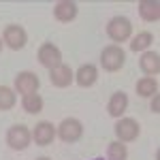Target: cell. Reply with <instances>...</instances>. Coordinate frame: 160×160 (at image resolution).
<instances>
[{
	"mask_svg": "<svg viewBox=\"0 0 160 160\" xmlns=\"http://www.w3.org/2000/svg\"><path fill=\"white\" fill-rule=\"evenodd\" d=\"M126 64V51L122 49V45H107L100 51V66L107 73H118Z\"/></svg>",
	"mask_w": 160,
	"mask_h": 160,
	"instance_id": "cell-1",
	"label": "cell"
},
{
	"mask_svg": "<svg viewBox=\"0 0 160 160\" xmlns=\"http://www.w3.org/2000/svg\"><path fill=\"white\" fill-rule=\"evenodd\" d=\"M107 37L113 41V45H122L124 41L132 37V24L128 17L124 15H115L111 17L109 24H107Z\"/></svg>",
	"mask_w": 160,
	"mask_h": 160,
	"instance_id": "cell-2",
	"label": "cell"
},
{
	"mask_svg": "<svg viewBox=\"0 0 160 160\" xmlns=\"http://www.w3.org/2000/svg\"><path fill=\"white\" fill-rule=\"evenodd\" d=\"M30 141H32V130H30L26 124H13L11 128L7 130V143H9V148L15 149V152L28 149Z\"/></svg>",
	"mask_w": 160,
	"mask_h": 160,
	"instance_id": "cell-3",
	"label": "cell"
},
{
	"mask_svg": "<svg viewBox=\"0 0 160 160\" xmlns=\"http://www.w3.org/2000/svg\"><path fill=\"white\" fill-rule=\"evenodd\" d=\"M2 43H4L9 49L19 51V49L26 47L28 34H26V30L19 24H9V26H4V30H2Z\"/></svg>",
	"mask_w": 160,
	"mask_h": 160,
	"instance_id": "cell-4",
	"label": "cell"
},
{
	"mask_svg": "<svg viewBox=\"0 0 160 160\" xmlns=\"http://www.w3.org/2000/svg\"><path fill=\"white\" fill-rule=\"evenodd\" d=\"M56 135L60 137V141H64V143H77L83 137V124L77 118H66V120L60 122Z\"/></svg>",
	"mask_w": 160,
	"mask_h": 160,
	"instance_id": "cell-5",
	"label": "cell"
},
{
	"mask_svg": "<svg viewBox=\"0 0 160 160\" xmlns=\"http://www.w3.org/2000/svg\"><path fill=\"white\" fill-rule=\"evenodd\" d=\"M37 60L41 62V66H45V68H56V66H60L64 64L62 62V51L58 45H53V43H43L37 51Z\"/></svg>",
	"mask_w": 160,
	"mask_h": 160,
	"instance_id": "cell-6",
	"label": "cell"
},
{
	"mask_svg": "<svg viewBox=\"0 0 160 160\" xmlns=\"http://www.w3.org/2000/svg\"><path fill=\"white\" fill-rule=\"evenodd\" d=\"M113 130H115L118 141H122V143H130V141H135L137 137L141 135V126L132 118H120Z\"/></svg>",
	"mask_w": 160,
	"mask_h": 160,
	"instance_id": "cell-7",
	"label": "cell"
},
{
	"mask_svg": "<svg viewBox=\"0 0 160 160\" xmlns=\"http://www.w3.org/2000/svg\"><path fill=\"white\" fill-rule=\"evenodd\" d=\"M38 86H41V79L32 71H22V73H17V77H15V92H19L22 96L32 94V92H38Z\"/></svg>",
	"mask_w": 160,
	"mask_h": 160,
	"instance_id": "cell-8",
	"label": "cell"
},
{
	"mask_svg": "<svg viewBox=\"0 0 160 160\" xmlns=\"http://www.w3.org/2000/svg\"><path fill=\"white\" fill-rule=\"evenodd\" d=\"M49 81H51V86H56V88H68L75 81L73 68H71L68 64H60V66L51 68L49 71Z\"/></svg>",
	"mask_w": 160,
	"mask_h": 160,
	"instance_id": "cell-9",
	"label": "cell"
},
{
	"mask_svg": "<svg viewBox=\"0 0 160 160\" xmlns=\"http://www.w3.org/2000/svg\"><path fill=\"white\" fill-rule=\"evenodd\" d=\"M77 13H79V7H77V2H73V0H60L53 7V17L58 22H62V24L73 22L75 17H77Z\"/></svg>",
	"mask_w": 160,
	"mask_h": 160,
	"instance_id": "cell-10",
	"label": "cell"
},
{
	"mask_svg": "<svg viewBox=\"0 0 160 160\" xmlns=\"http://www.w3.org/2000/svg\"><path fill=\"white\" fill-rule=\"evenodd\" d=\"M32 139H34L37 145H43V148L51 145L53 139H56V126L51 122H38L32 130Z\"/></svg>",
	"mask_w": 160,
	"mask_h": 160,
	"instance_id": "cell-11",
	"label": "cell"
},
{
	"mask_svg": "<svg viewBox=\"0 0 160 160\" xmlns=\"http://www.w3.org/2000/svg\"><path fill=\"white\" fill-rule=\"evenodd\" d=\"M139 68L145 73V77L160 73V53L158 51H143L141 58H139Z\"/></svg>",
	"mask_w": 160,
	"mask_h": 160,
	"instance_id": "cell-12",
	"label": "cell"
},
{
	"mask_svg": "<svg viewBox=\"0 0 160 160\" xmlns=\"http://www.w3.org/2000/svg\"><path fill=\"white\" fill-rule=\"evenodd\" d=\"M75 81H77V86H81V88L94 86L98 81V68L94 64H81L77 68V73H75Z\"/></svg>",
	"mask_w": 160,
	"mask_h": 160,
	"instance_id": "cell-13",
	"label": "cell"
},
{
	"mask_svg": "<svg viewBox=\"0 0 160 160\" xmlns=\"http://www.w3.org/2000/svg\"><path fill=\"white\" fill-rule=\"evenodd\" d=\"M128 109V96L124 94V92H115V94H111L109 102H107V113H109L111 118H115V120H120L124 113Z\"/></svg>",
	"mask_w": 160,
	"mask_h": 160,
	"instance_id": "cell-14",
	"label": "cell"
},
{
	"mask_svg": "<svg viewBox=\"0 0 160 160\" xmlns=\"http://www.w3.org/2000/svg\"><path fill=\"white\" fill-rule=\"evenodd\" d=\"M139 15L143 22H158L160 19V2L158 0H141L139 2Z\"/></svg>",
	"mask_w": 160,
	"mask_h": 160,
	"instance_id": "cell-15",
	"label": "cell"
},
{
	"mask_svg": "<svg viewBox=\"0 0 160 160\" xmlns=\"http://www.w3.org/2000/svg\"><path fill=\"white\" fill-rule=\"evenodd\" d=\"M135 90H137V94H139V96L149 98V96L158 94V81H156V77H141V79L137 81Z\"/></svg>",
	"mask_w": 160,
	"mask_h": 160,
	"instance_id": "cell-16",
	"label": "cell"
},
{
	"mask_svg": "<svg viewBox=\"0 0 160 160\" xmlns=\"http://www.w3.org/2000/svg\"><path fill=\"white\" fill-rule=\"evenodd\" d=\"M22 109L26 113H30V115H37L43 111V96L38 94V92H32V94H26L24 98H22Z\"/></svg>",
	"mask_w": 160,
	"mask_h": 160,
	"instance_id": "cell-17",
	"label": "cell"
},
{
	"mask_svg": "<svg viewBox=\"0 0 160 160\" xmlns=\"http://www.w3.org/2000/svg\"><path fill=\"white\" fill-rule=\"evenodd\" d=\"M107 158L109 160H126L128 158V148H126V143L122 141H111L109 148H107Z\"/></svg>",
	"mask_w": 160,
	"mask_h": 160,
	"instance_id": "cell-18",
	"label": "cell"
},
{
	"mask_svg": "<svg viewBox=\"0 0 160 160\" xmlns=\"http://www.w3.org/2000/svg\"><path fill=\"white\" fill-rule=\"evenodd\" d=\"M152 41H154V37L149 34V32H139L137 37H132V41H130V49L132 51H148L149 45H152Z\"/></svg>",
	"mask_w": 160,
	"mask_h": 160,
	"instance_id": "cell-19",
	"label": "cell"
},
{
	"mask_svg": "<svg viewBox=\"0 0 160 160\" xmlns=\"http://www.w3.org/2000/svg\"><path fill=\"white\" fill-rule=\"evenodd\" d=\"M15 105V92L9 86H0V111H9Z\"/></svg>",
	"mask_w": 160,
	"mask_h": 160,
	"instance_id": "cell-20",
	"label": "cell"
},
{
	"mask_svg": "<svg viewBox=\"0 0 160 160\" xmlns=\"http://www.w3.org/2000/svg\"><path fill=\"white\" fill-rule=\"evenodd\" d=\"M149 109L154 111V113L160 111V94H154V96H152V107H149Z\"/></svg>",
	"mask_w": 160,
	"mask_h": 160,
	"instance_id": "cell-21",
	"label": "cell"
},
{
	"mask_svg": "<svg viewBox=\"0 0 160 160\" xmlns=\"http://www.w3.org/2000/svg\"><path fill=\"white\" fill-rule=\"evenodd\" d=\"M37 160H51V158H47V156H41V158H37Z\"/></svg>",
	"mask_w": 160,
	"mask_h": 160,
	"instance_id": "cell-22",
	"label": "cell"
},
{
	"mask_svg": "<svg viewBox=\"0 0 160 160\" xmlns=\"http://www.w3.org/2000/svg\"><path fill=\"white\" fill-rule=\"evenodd\" d=\"M2 45H4V43H2V37H0V51H2Z\"/></svg>",
	"mask_w": 160,
	"mask_h": 160,
	"instance_id": "cell-23",
	"label": "cell"
}]
</instances>
